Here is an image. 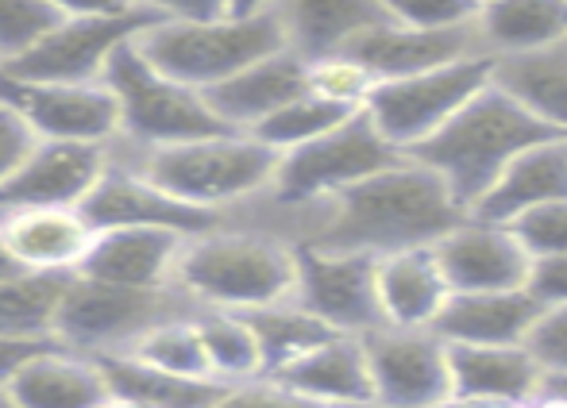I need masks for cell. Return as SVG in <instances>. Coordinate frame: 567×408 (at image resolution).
Listing matches in <instances>:
<instances>
[{"label": "cell", "instance_id": "cell-26", "mask_svg": "<svg viewBox=\"0 0 567 408\" xmlns=\"http://www.w3.org/2000/svg\"><path fill=\"white\" fill-rule=\"evenodd\" d=\"M374 285H379L382 320L398 327H433L444 301L452 297L433 247L382 254L374 266Z\"/></svg>", "mask_w": 567, "mask_h": 408}, {"label": "cell", "instance_id": "cell-33", "mask_svg": "<svg viewBox=\"0 0 567 408\" xmlns=\"http://www.w3.org/2000/svg\"><path fill=\"white\" fill-rule=\"evenodd\" d=\"M247 324L255 332V343H259L262 355V374L282 370L286 363H293L298 355H306L309 347L324 343L329 335H337L329 324H321L317 316H309L301 305L293 301H278V305L267 308H251L244 312Z\"/></svg>", "mask_w": 567, "mask_h": 408}, {"label": "cell", "instance_id": "cell-44", "mask_svg": "<svg viewBox=\"0 0 567 408\" xmlns=\"http://www.w3.org/2000/svg\"><path fill=\"white\" fill-rule=\"evenodd\" d=\"M155 20H217L228 15V0H135Z\"/></svg>", "mask_w": 567, "mask_h": 408}, {"label": "cell", "instance_id": "cell-16", "mask_svg": "<svg viewBox=\"0 0 567 408\" xmlns=\"http://www.w3.org/2000/svg\"><path fill=\"white\" fill-rule=\"evenodd\" d=\"M109 158L113 147H97V143L39 139L12 178L0 181V212L4 208H82L105 174Z\"/></svg>", "mask_w": 567, "mask_h": 408}, {"label": "cell", "instance_id": "cell-37", "mask_svg": "<svg viewBox=\"0 0 567 408\" xmlns=\"http://www.w3.org/2000/svg\"><path fill=\"white\" fill-rule=\"evenodd\" d=\"M59 20L47 0H0V62L28 54Z\"/></svg>", "mask_w": 567, "mask_h": 408}, {"label": "cell", "instance_id": "cell-43", "mask_svg": "<svg viewBox=\"0 0 567 408\" xmlns=\"http://www.w3.org/2000/svg\"><path fill=\"white\" fill-rule=\"evenodd\" d=\"M35 132L23 124L20 112H12L4 101H0V181H8L16 174V166L31 155L35 147Z\"/></svg>", "mask_w": 567, "mask_h": 408}, {"label": "cell", "instance_id": "cell-12", "mask_svg": "<svg viewBox=\"0 0 567 408\" xmlns=\"http://www.w3.org/2000/svg\"><path fill=\"white\" fill-rule=\"evenodd\" d=\"M359 339L367 351L374 401L386 408H433L452 397L449 343L433 327L379 324Z\"/></svg>", "mask_w": 567, "mask_h": 408}, {"label": "cell", "instance_id": "cell-14", "mask_svg": "<svg viewBox=\"0 0 567 408\" xmlns=\"http://www.w3.org/2000/svg\"><path fill=\"white\" fill-rule=\"evenodd\" d=\"M82 216L90 220L93 231L109 228H163L178 231V236H202L213 231L217 223H225L228 216L205 212L178 197L163 193L151 178H143L132 163L124 158H109L105 174L97 178V186L90 189V197L82 201Z\"/></svg>", "mask_w": 567, "mask_h": 408}, {"label": "cell", "instance_id": "cell-48", "mask_svg": "<svg viewBox=\"0 0 567 408\" xmlns=\"http://www.w3.org/2000/svg\"><path fill=\"white\" fill-rule=\"evenodd\" d=\"M540 394L567 397V374H545V386H540Z\"/></svg>", "mask_w": 567, "mask_h": 408}, {"label": "cell", "instance_id": "cell-29", "mask_svg": "<svg viewBox=\"0 0 567 408\" xmlns=\"http://www.w3.org/2000/svg\"><path fill=\"white\" fill-rule=\"evenodd\" d=\"M475 28L491 59L540 51L567 35V0H491L475 12Z\"/></svg>", "mask_w": 567, "mask_h": 408}, {"label": "cell", "instance_id": "cell-47", "mask_svg": "<svg viewBox=\"0 0 567 408\" xmlns=\"http://www.w3.org/2000/svg\"><path fill=\"white\" fill-rule=\"evenodd\" d=\"M275 0H228V12L231 15H255V12H267Z\"/></svg>", "mask_w": 567, "mask_h": 408}, {"label": "cell", "instance_id": "cell-28", "mask_svg": "<svg viewBox=\"0 0 567 408\" xmlns=\"http://www.w3.org/2000/svg\"><path fill=\"white\" fill-rule=\"evenodd\" d=\"M494 82L567 139V35L540 51L494 59Z\"/></svg>", "mask_w": 567, "mask_h": 408}, {"label": "cell", "instance_id": "cell-10", "mask_svg": "<svg viewBox=\"0 0 567 408\" xmlns=\"http://www.w3.org/2000/svg\"><path fill=\"white\" fill-rule=\"evenodd\" d=\"M293 293L290 301L309 316L343 335H367L382 320L379 285H374V254L355 251H321V247H293Z\"/></svg>", "mask_w": 567, "mask_h": 408}, {"label": "cell", "instance_id": "cell-36", "mask_svg": "<svg viewBox=\"0 0 567 408\" xmlns=\"http://www.w3.org/2000/svg\"><path fill=\"white\" fill-rule=\"evenodd\" d=\"M374 85L379 82L371 77V70L351 59L348 51L306 62V90L329 104H340V108H351V112L363 108Z\"/></svg>", "mask_w": 567, "mask_h": 408}, {"label": "cell", "instance_id": "cell-30", "mask_svg": "<svg viewBox=\"0 0 567 408\" xmlns=\"http://www.w3.org/2000/svg\"><path fill=\"white\" fill-rule=\"evenodd\" d=\"M97 363L105 370L113 397L151 408H217L228 389L213 378H186V374L158 370L135 355H105Z\"/></svg>", "mask_w": 567, "mask_h": 408}, {"label": "cell", "instance_id": "cell-55", "mask_svg": "<svg viewBox=\"0 0 567 408\" xmlns=\"http://www.w3.org/2000/svg\"><path fill=\"white\" fill-rule=\"evenodd\" d=\"M471 4H475V8H483V4H491V0H471Z\"/></svg>", "mask_w": 567, "mask_h": 408}, {"label": "cell", "instance_id": "cell-32", "mask_svg": "<svg viewBox=\"0 0 567 408\" xmlns=\"http://www.w3.org/2000/svg\"><path fill=\"white\" fill-rule=\"evenodd\" d=\"M70 278L28 274V270L0 278V335L54 339V320H59V305Z\"/></svg>", "mask_w": 567, "mask_h": 408}, {"label": "cell", "instance_id": "cell-50", "mask_svg": "<svg viewBox=\"0 0 567 408\" xmlns=\"http://www.w3.org/2000/svg\"><path fill=\"white\" fill-rule=\"evenodd\" d=\"M12 274H20V266H16L12 254H8L4 243H0V278H12Z\"/></svg>", "mask_w": 567, "mask_h": 408}, {"label": "cell", "instance_id": "cell-49", "mask_svg": "<svg viewBox=\"0 0 567 408\" xmlns=\"http://www.w3.org/2000/svg\"><path fill=\"white\" fill-rule=\"evenodd\" d=\"M433 408H506V405H494V401H471V397H449V401L433 405Z\"/></svg>", "mask_w": 567, "mask_h": 408}, {"label": "cell", "instance_id": "cell-34", "mask_svg": "<svg viewBox=\"0 0 567 408\" xmlns=\"http://www.w3.org/2000/svg\"><path fill=\"white\" fill-rule=\"evenodd\" d=\"M359 112V108H355ZM351 116V108H340V104H329L321 97H313V93H301V97H293L290 104H282V108L275 112V116H267L259 127H255V139L267 143L270 150H278V155H286V150L301 147V143H313L317 135L332 132L337 124Z\"/></svg>", "mask_w": 567, "mask_h": 408}, {"label": "cell", "instance_id": "cell-2", "mask_svg": "<svg viewBox=\"0 0 567 408\" xmlns=\"http://www.w3.org/2000/svg\"><path fill=\"white\" fill-rule=\"evenodd\" d=\"M553 127L537 119L517 97H509L498 82H486L463 108H455L429 139H421L410 158L441 174V181L452 189V197L467 212L486 189L498 181V174L509 166V158L522 155L533 143L553 139Z\"/></svg>", "mask_w": 567, "mask_h": 408}, {"label": "cell", "instance_id": "cell-6", "mask_svg": "<svg viewBox=\"0 0 567 408\" xmlns=\"http://www.w3.org/2000/svg\"><path fill=\"white\" fill-rule=\"evenodd\" d=\"M135 39L120 46L113 62H109L105 77H101L109 85V93L116 97V116H120L116 143H127L132 155H143V150L174 147V143L228 132L217 119V112L209 108L205 93L158 74L140 54Z\"/></svg>", "mask_w": 567, "mask_h": 408}, {"label": "cell", "instance_id": "cell-52", "mask_svg": "<svg viewBox=\"0 0 567 408\" xmlns=\"http://www.w3.org/2000/svg\"><path fill=\"white\" fill-rule=\"evenodd\" d=\"M324 408H386L382 401H348V405H324Z\"/></svg>", "mask_w": 567, "mask_h": 408}, {"label": "cell", "instance_id": "cell-8", "mask_svg": "<svg viewBox=\"0 0 567 408\" xmlns=\"http://www.w3.org/2000/svg\"><path fill=\"white\" fill-rule=\"evenodd\" d=\"M398 158H402V150L390 147L379 135V127L371 124V116L359 108L332 132L317 135L313 143H301V147L278 155L275 181L262 197L275 208L329 201L332 193L386 170Z\"/></svg>", "mask_w": 567, "mask_h": 408}, {"label": "cell", "instance_id": "cell-13", "mask_svg": "<svg viewBox=\"0 0 567 408\" xmlns=\"http://www.w3.org/2000/svg\"><path fill=\"white\" fill-rule=\"evenodd\" d=\"M0 101L20 112L35 139L97 143V147H116L120 139L116 97L105 82H20L8 70H0Z\"/></svg>", "mask_w": 567, "mask_h": 408}, {"label": "cell", "instance_id": "cell-11", "mask_svg": "<svg viewBox=\"0 0 567 408\" xmlns=\"http://www.w3.org/2000/svg\"><path fill=\"white\" fill-rule=\"evenodd\" d=\"M155 23V15L135 8L127 15H109V20H59L28 54L12 62H0L20 82H62V85H85L101 82L113 62V54L124 43Z\"/></svg>", "mask_w": 567, "mask_h": 408}, {"label": "cell", "instance_id": "cell-17", "mask_svg": "<svg viewBox=\"0 0 567 408\" xmlns=\"http://www.w3.org/2000/svg\"><path fill=\"white\" fill-rule=\"evenodd\" d=\"M343 51L355 62H363L374 82L413 77L425 74V70L449 66V62L471 59V54H486L475 20L460 23V28H405V23L382 20L351 39Z\"/></svg>", "mask_w": 567, "mask_h": 408}, {"label": "cell", "instance_id": "cell-54", "mask_svg": "<svg viewBox=\"0 0 567 408\" xmlns=\"http://www.w3.org/2000/svg\"><path fill=\"white\" fill-rule=\"evenodd\" d=\"M0 408H12V405H8V397H4V394H0Z\"/></svg>", "mask_w": 567, "mask_h": 408}, {"label": "cell", "instance_id": "cell-4", "mask_svg": "<svg viewBox=\"0 0 567 408\" xmlns=\"http://www.w3.org/2000/svg\"><path fill=\"white\" fill-rule=\"evenodd\" d=\"M127 163L163 193L228 216L236 205L259 201L267 193L278 170V150L259 143L251 132H217L205 139L143 150Z\"/></svg>", "mask_w": 567, "mask_h": 408}, {"label": "cell", "instance_id": "cell-1", "mask_svg": "<svg viewBox=\"0 0 567 408\" xmlns=\"http://www.w3.org/2000/svg\"><path fill=\"white\" fill-rule=\"evenodd\" d=\"M290 228L286 239L293 247H321V251H355V254H394L413 247H433L444 231L463 220V205L452 189L402 155L394 166L332 193L329 201L282 208Z\"/></svg>", "mask_w": 567, "mask_h": 408}, {"label": "cell", "instance_id": "cell-41", "mask_svg": "<svg viewBox=\"0 0 567 408\" xmlns=\"http://www.w3.org/2000/svg\"><path fill=\"white\" fill-rule=\"evenodd\" d=\"M217 408H324V405L309 401V397L293 394V389H286L282 381H275V378L262 374V378L228 386Z\"/></svg>", "mask_w": 567, "mask_h": 408}, {"label": "cell", "instance_id": "cell-51", "mask_svg": "<svg viewBox=\"0 0 567 408\" xmlns=\"http://www.w3.org/2000/svg\"><path fill=\"white\" fill-rule=\"evenodd\" d=\"M101 408H151V405H140V401H124V397H109Z\"/></svg>", "mask_w": 567, "mask_h": 408}, {"label": "cell", "instance_id": "cell-9", "mask_svg": "<svg viewBox=\"0 0 567 408\" xmlns=\"http://www.w3.org/2000/svg\"><path fill=\"white\" fill-rule=\"evenodd\" d=\"M494 74L491 54H471V59L449 62V66L425 70L413 77H394V82H379L367 97L363 112L379 135L398 147L413 150L421 139L436 132L455 108H463Z\"/></svg>", "mask_w": 567, "mask_h": 408}, {"label": "cell", "instance_id": "cell-53", "mask_svg": "<svg viewBox=\"0 0 567 408\" xmlns=\"http://www.w3.org/2000/svg\"><path fill=\"white\" fill-rule=\"evenodd\" d=\"M506 408H553L545 397H533V401H517V405H506Z\"/></svg>", "mask_w": 567, "mask_h": 408}, {"label": "cell", "instance_id": "cell-3", "mask_svg": "<svg viewBox=\"0 0 567 408\" xmlns=\"http://www.w3.org/2000/svg\"><path fill=\"white\" fill-rule=\"evenodd\" d=\"M293 247L262 228L217 223L213 231L186 239L174 266V285L197 308L251 312L293 293Z\"/></svg>", "mask_w": 567, "mask_h": 408}, {"label": "cell", "instance_id": "cell-23", "mask_svg": "<svg viewBox=\"0 0 567 408\" xmlns=\"http://www.w3.org/2000/svg\"><path fill=\"white\" fill-rule=\"evenodd\" d=\"M567 197V139L553 135L545 143H533L522 155L509 158L491 189L467 208L471 220L509 223L533 205L564 201Z\"/></svg>", "mask_w": 567, "mask_h": 408}, {"label": "cell", "instance_id": "cell-19", "mask_svg": "<svg viewBox=\"0 0 567 408\" xmlns=\"http://www.w3.org/2000/svg\"><path fill=\"white\" fill-rule=\"evenodd\" d=\"M186 239L189 236L163 228L97 231L78 274L105 285H124V290H171Z\"/></svg>", "mask_w": 567, "mask_h": 408}, {"label": "cell", "instance_id": "cell-40", "mask_svg": "<svg viewBox=\"0 0 567 408\" xmlns=\"http://www.w3.org/2000/svg\"><path fill=\"white\" fill-rule=\"evenodd\" d=\"M525 347L545 366V374H567V305L540 312V320L533 324Z\"/></svg>", "mask_w": 567, "mask_h": 408}, {"label": "cell", "instance_id": "cell-5", "mask_svg": "<svg viewBox=\"0 0 567 408\" xmlns=\"http://www.w3.org/2000/svg\"><path fill=\"white\" fill-rule=\"evenodd\" d=\"M140 54L174 82L197 93L228 82L251 62L282 51V28L275 12L217 15V20H155L140 39Z\"/></svg>", "mask_w": 567, "mask_h": 408}, {"label": "cell", "instance_id": "cell-20", "mask_svg": "<svg viewBox=\"0 0 567 408\" xmlns=\"http://www.w3.org/2000/svg\"><path fill=\"white\" fill-rule=\"evenodd\" d=\"M452 397L517 405L540 397L545 366L525 343H449Z\"/></svg>", "mask_w": 567, "mask_h": 408}, {"label": "cell", "instance_id": "cell-46", "mask_svg": "<svg viewBox=\"0 0 567 408\" xmlns=\"http://www.w3.org/2000/svg\"><path fill=\"white\" fill-rule=\"evenodd\" d=\"M62 20H109V15L135 12V0H47Z\"/></svg>", "mask_w": 567, "mask_h": 408}, {"label": "cell", "instance_id": "cell-31", "mask_svg": "<svg viewBox=\"0 0 567 408\" xmlns=\"http://www.w3.org/2000/svg\"><path fill=\"white\" fill-rule=\"evenodd\" d=\"M194 324H197V335H202L205 366H209L213 381H220V386H239V381L262 378L259 343H255V332L244 312L197 308Z\"/></svg>", "mask_w": 567, "mask_h": 408}, {"label": "cell", "instance_id": "cell-18", "mask_svg": "<svg viewBox=\"0 0 567 408\" xmlns=\"http://www.w3.org/2000/svg\"><path fill=\"white\" fill-rule=\"evenodd\" d=\"M97 231L82 208H4L0 243L28 274H78Z\"/></svg>", "mask_w": 567, "mask_h": 408}, {"label": "cell", "instance_id": "cell-38", "mask_svg": "<svg viewBox=\"0 0 567 408\" xmlns=\"http://www.w3.org/2000/svg\"><path fill=\"white\" fill-rule=\"evenodd\" d=\"M517 236V243L529 251V259H545V254H567V197L564 201L533 205L522 216L506 223Z\"/></svg>", "mask_w": 567, "mask_h": 408}, {"label": "cell", "instance_id": "cell-24", "mask_svg": "<svg viewBox=\"0 0 567 408\" xmlns=\"http://www.w3.org/2000/svg\"><path fill=\"white\" fill-rule=\"evenodd\" d=\"M270 12L282 28L286 51L301 62L337 54L367 28L390 20L382 0H275Z\"/></svg>", "mask_w": 567, "mask_h": 408}, {"label": "cell", "instance_id": "cell-15", "mask_svg": "<svg viewBox=\"0 0 567 408\" xmlns=\"http://www.w3.org/2000/svg\"><path fill=\"white\" fill-rule=\"evenodd\" d=\"M433 254L452 293L525 290L533 262L506 223H483L471 216H463L452 231L436 239Z\"/></svg>", "mask_w": 567, "mask_h": 408}, {"label": "cell", "instance_id": "cell-22", "mask_svg": "<svg viewBox=\"0 0 567 408\" xmlns=\"http://www.w3.org/2000/svg\"><path fill=\"white\" fill-rule=\"evenodd\" d=\"M301 93H306V62L282 46V51L231 74L228 82L213 85L205 101L228 132H255L262 119L275 116L282 104H290Z\"/></svg>", "mask_w": 567, "mask_h": 408}, {"label": "cell", "instance_id": "cell-45", "mask_svg": "<svg viewBox=\"0 0 567 408\" xmlns=\"http://www.w3.org/2000/svg\"><path fill=\"white\" fill-rule=\"evenodd\" d=\"M54 339H23V335H0V389L8 386V381L16 378V374L23 370V366L31 363V358L39 355V351H47Z\"/></svg>", "mask_w": 567, "mask_h": 408}, {"label": "cell", "instance_id": "cell-39", "mask_svg": "<svg viewBox=\"0 0 567 408\" xmlns=\"http://www.w3.org/2000/svg\"><path fill=\"white\" fill-rule=\"evenodd\" d=\"M386 15L405 28H460L475 20L471 0H382Z\"/></svg>", "mask_w": 567, "mask_h": 408}, {"label": "cell", "instance_id": "cell-21", "mask_svg": "<svg viewBox=\"0 0 567 408\" xmlns=\"http://www.w3.org/2000/svg\"><path fill=\"white\" fill-rule=\"evenodd\" d=\"M0 394L12 408H101L113 389L97 358L51 343Z\"/></svg>", "mask_w": 567, "mask_h": 408}, {"label": "cell", "instance_id": "cell-25", "mask_svg": "<svg viewBox=\"0 0 567 408\" xmlns=\"http://www.w3.org/2000/svg\"><path fill=\"white\" fill-rule=\"evenodd\" d=\"M282 381L286 389L309 397L317 405H348V401H374L371 370H367V351L359 335H329L324 343L309 347L282 370L267 374Z\"/></svg>", "mask_w": 567, "mask_h": 408}, {"label": "cell", "instance_id": "cell-35", "mask_svg": "<svg viewBox=\"0 0 567 408\" xmlns=\"http://www.w3.org/2000/svg\"><path fill=\"white\" fill-rule=\"evenodd\" d=\"M197 312H186V316H174L166 324L151 327L132 351L124 355H135L143 363L158 366V370L171 374H186V378H209V366H205V351H202V335H197L194 324Z\"/></svg>", "mask_w": 567, "mask_h": 408}, {"label": "cell", "instance_id": "cell-7", "mask_svg": "<svg viewBox=\"0 0 567 408\" xmlns=\"http://www.w3.org/2000/svg\"><path fill=\"white\" fill-rule=\"evenodd\" d=\"M186 312H197V305L178 285H171V290H124V285H105L74 274L62 293L59 320H54V343L93 358L124 355L151 327L186 316Z\"/></svg>", "mask_w": 567, "mask_h": 408}, {"label": "cell", "instance_id": "cell-42", "mask_svg": "<svg viewBox=\"0 0 567 408\" xmlns=\"http://www.w3.org/2000/svg\"><path fill=\"white\" fill-rule=\"evenodd\" d=\"M525 293H529L540 308L567 305V254H545V259H533L529 278H525Z\"/></svg>", "mask_w": 567, "mask_h": 408}, {"label": "cell", "instance_id": "cell-27", "mask_svg": "<svg viewBox=\"0 0 567 408\" xmlns=\"http://www.w3.org/2000/svg\"><path fill=\"white\" fill-rule=\"evenodd\" d=\"M540 312L545 308L525 290L452 293L433 320V332L444 343H525Z\"/></svg>", "mask_w": 567, "mask_h": 408}]
</instances>
